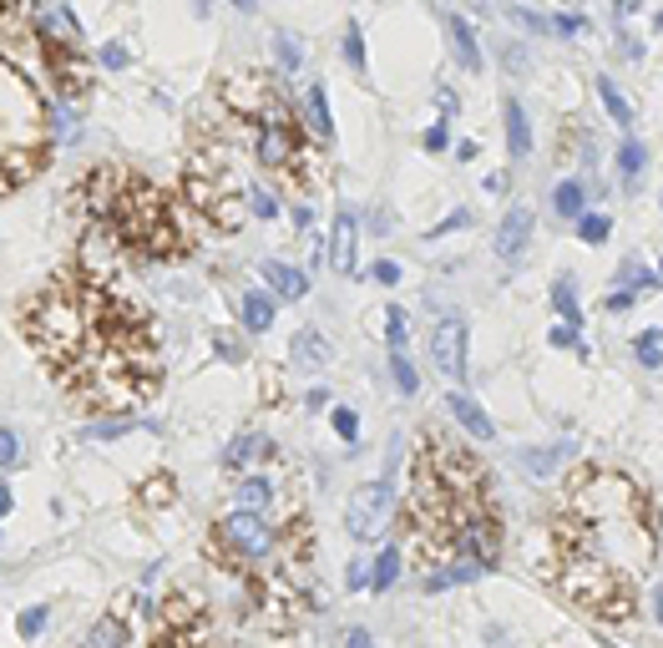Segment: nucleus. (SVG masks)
<instances>
[{"label":"nucleus","mask_w":663,"mask_h":648,"mask_svg":"<svg viewBox=\"0 0 663 648\" xmlns=\"http://www.w3.org/2000/svg\"><path fill=\"white\" fill-rule=\"evenodd\" d=\"M46 142V112L26 76L0 61V188H16L36 173V157Z\"/></svg>","instance_id":"1"},{"label":"nucleus","mask_w":663,"mask_h":648,"mask_svg":"<svg viewBox=\"0 0 663 648\" xmlns=\"http://www.w3.org/2000/svg\"><path fill=\"white\" fill-rule=\"evenodd\" d=\"M390 522H395V486H390L385 476L355 486V497H350V507H345L350 537H355V542H375V537L390 532Z\"/></svg>","instance_id":"2"},{"label":"nucleus","mask_w":663,"mask_h":648,"mask_svg":"<svg viewBox=\"0 0 663 648\" xmlns=\"http://www.w3.org/2000/svg\"><path fill=\"white\" fill-rule=\"evenodd\" d=\"M562 588H567L577 603L598 608V613H618V608H613V598H618V573H613L603 557H572Z\"/></svg>","instance_id":"3"},{"label":"nucleus","mask_w":663,"mask_h":648,"mask_svg":"<svg viewBox=\"0 0 663 648\" xmlns=\"http://www.w3.org/2000/svg\"><path fill=\"white\" fill-rule=\"evenodd\" d=\"M218 537H223V547H228L233 557H243V562H264V557L274 552V542H279L269 512H233V517L218 527Z\"/></svg>","instance_id":"4"},{"label":"nucleus","mask_w":663,"mask_h":648,"mask_svg":"<svg viewBox=\"0 0 663 648\" xmlns=\"http://www.w3.org/2000/svg\"><path fill=\"white\" fill-rule=\"evenodd\" d=\"M294 152H299V122L284 107H269L254 127V162H264V168H289Z\"/></svg>","instance_id":"5"},{"label":"nucleus","mask_w":663,"mask_h":648,"mask_svg":"<svg viewBox=\"0 0 663 648\" xmlns=\"http://www.w3.org/2000/svg\"><path fill=\"white\" fill-rule=\"evenodd\" d=\"M431 360L446 380L466 375V319L461 314H441L436 330H431Z\"/></svg>","instance_id":"6"},{"label":"nucleus","mask_w":663,"mask_h":648,"mask_svg":"<svg viewBox=\"0 0 663 648\" xmlns=\"http://www.w3.org/2000/svg\"><path fill=\"white\" fill-rule=\"evenodd\" d=\"M436 476H441V486H446V492H476V486H481V461L466 451V446H456V441H436Z\"/></svg>","instance_id":"7"},{"label":"nucleus","mask_w":663,"mask_h":648,"mask_svg":"<svg viewBox=\"0 0 663 648\" xmlns=\"http://www.w3.org/2000/svg\"><path fill=\"white\" fill-rule=\"evenodd\" d=\"M532 233H537V223H532V213L527 208H512L502 223H496V259H507V264H517L522 254H527V243H532Z\"/></svg>","instance_id":"8"},{"label":"nucleus","mask_w":663,"mask_h":648,"mask_svg":"<svg viewBox=\"0 0 663 648\" xmlns=\"http://www.w3.org/2000/svg\"><path fill=\"white\" fill-rule=\"evenodd\" d=\"M355 249H360V223H355L350 213H335V228H329V249H324L329 269H335V274H355Z\"/></svg>","instance_id":"9"},{"label":"nucleus","mask_w":663,"mask_h":648,"mask_svg":"<svg viewBox=\"0 0 663 648\" xmlns=\"http://www.w3.org/2000/svg\"><path fill=\"white\" fill-rule=\"evenodd\" d=\"M441 405H446V416H451V421H456V426H461V431H466L471 441H491V436H496L491 416L481 411V405H476V400H471L466 390H451V395H446Z\"/></svg>","instance_id":"10"},{"label":"nucleus","mask_w":663,"mask_h":648,"mask_svg":"<svg viewBox=\"0 0 663 648\" xmlns=\"http://www.w3.org/2000/svg\"><path fill=\"white\" fill-rule=\"evenodd\" d=\"M269 451H274V441H269L264 431H238V436L228 441V451H223V466H228V471H254Z\"/></svg>","instance_id":"11"},{"label":"nucleus","mask_w":663,"mask_h":648,"mask_svg":"<svg viewBox=\"0 0 663 648\" xmlns=\"http://www.w3.org/2000/svg\"><path fill=\"white\" fill-rule=\"evenodd\" d=\"M41 36L51 41V51H81V26L71 21L66 6H46L41 11Z\"/></svg>","instance_id":"12"},{"label":"nucleus","mask_w":663,"mask_h":648,"mask_svg":"<svg viewBox=\"0 0 663 648\" xmlns=\"http://www.w3.org/2000/svg\"><path fill=\"white\" fill-rule=\"evenodd\" d=\"M233 502H238V512H269V502H274V481L259 476V471H243L238 486H233Z\"/></svg>","instance_id":"13"},{"label":"nucleus","mask_w":663,"mask_h":648,"mask_svg":"<svg viewBox=\"0 0 663 648\" xmlns=\"http://www.w3.org/2000/svg\"><path fill=\"white\" fill-rule=\"evenodd\" d=\"M502 117H507V152H512V162H527V157H532V122H527L522 102L512 97V102L502 107Z\"/></svg>","instance_id":"14"},{"label":"nucleus","mask_w":663,"mask_h":648,"mask_svg":"<svg viewBox=\"0 0 663 648\" xmlns=\"http://www.w3.org/2000/svg\"><path fill=\"white\" fill-rule=\"evenodd\" d=\"M552 208H557V218H583L588 213V183L583 178H562L557 188H552Z\"/></svg>","instance_id":"15"},{"label":"nucleus","mask_w":663,"mask_h":648,"mask_svg":"<svg viewBox=\"0 0 663 648\" xmlns=\"http://www.w3.org/2000/svg\"><path fill=\"white\" fill-rule=\"evenodd\" d=\"M451 51H456L461 71H481V41H476L466 16H451Z\"/></svg>","instance_id":"16"},{"label":"nucleus","mask_w":663,"mask_h":648,"mask_svg":"<svg viewBox=\"0 0 663 648\" xmlns=\"http://www.w3.org/2000/svg\"><path fill=\"white\" fill-rule=\"evenodd\" d=\"M238 309H243V330L269 335V324H274V294H264V289H248Z\"/></svg>","instance_id":"17"},{"label":"nucleus","mask_w":663,"mask_h":648,"mask_svg":"<svg viewBox=\"0 0 663 648\" xmlns=\"http://www.w3.org/2000/svg\"><path fill=\"white\" fill-rule=\"evenodd\" d=\"M81 648H132V628L117 613H107V618L92 623V633H87V643H81Z\"/></svg>","instance_id":"18"},{"label":"nucleus","mask_w":663,"mask_h":648,"mask_svg":"<svg viewBox=\"0 0 663 648\" xmlns=\"http://www.w3.org/2000/svg\"><path fill=\"white\" fill-rule=\"evenodd\" d=\"M289 360H294V365H304V370L329 365V345H324V335H319V330H299V335H294V345H289Z\"/></svg>","instance_id":"19"},{"label":"nucleus","mask_w":663,"mask_h":648,"mask_svg":"<svg viewBox=\"0 0 663 648\" xmlns=\"http://www.w3.org/2000/svg\"><path fill=\"white\" fill-rule=\"evenodd\" d=\"M264 279L274 284V294H279V299H304V294H309V279H304L299 269L279 264V259H269V264H264Z\"/></svg>","instance_id":"20"},{"label":"nucleus","mask_w":663,"mask_h":648,"mask_svg":"<svg viewBox=\"0 0 663 648\" xmlns=\"http://www.w3.org/2000/svg\"><path fill=\"white\" fill-rule=\"evenodd\" d=\"M567 456H572V446L562 441V446H527L517 461H522V471H527V476H547V471H552L557 461H567Z\"/></svg>","instance_id":"21"},{"label":"nucleus","mask_w":663,"mask_h":648,"mask_svg":"<svg viewBox=\"0 0 663 648\" xmlns=\"http://www.w3.org/2000/svg\"><path fill=\"white\" fill-rule=\"evenodd\" d=\"M304 112H309V127H314L319 137H335V117H329V97H324L319 81H309V92H304Z\"/></svg>","instance_id":"22"},{"label":"nucleus","mask_w":663,"mask_h":648,"mask_svg":"<svg viewBox=\"0 0 663 648\" xmlns=\"http://www.w3.org/2000/svg\"><path fill=\"white\" fill-rule=\"evenodd\" d=\"M643 168H648V147L628 137V142L618 147V178H623V183H638V178H643Z\"/></svg>","instance_id":"23"},{"label":"nucleus","mask_w":663,"mask_h":648,"mask_svg":"<svg viewBox=\"0 0 663 648\" xmlns=\"http://www.w3.org/2000/svg\"><path fill=\"white\" fill-rule=\"evenodd\" d=\"M395 578H400V547H380V557H375V573H370V588L375 593H385V588H395Z\"/></svg>","instance_id":"24"},{"label":"nucleus","mask_w":663,"mask_h":648,"mask_svg":"<svg viewBox=\"0 0 663 648\" xmlns=\"http://www.w3.org/2000/svg\"><path fill=\"white\" fill-rule=\"evenodd\" d=\"M274 61H279V71H299L304 66V41L294 36V31H274Z\"/></svg>","instance_id":"25"},{"label":"nucleus","mask_w":663,"mask_h":648,"mask_svg":"<svg viewBox=\"0 0 663 648\" xmlns=\"http://www.w3.org/2000/svg\"><path fill=\"white\" fill-rule=\"evenodd\" d=\"M598 97H603V112L618 122V127H633V107H628V97L613 87V81L608 76H598Z\"/></svg>","instance_id":"26"},{"label":"nucleus","mask_w":663,"mask_h":648,"mask_svg":"<svg viewBox=\"0 0 663 648\" xmlns=\"http://www.w3.org/2000/svg\"><path fill=\"white\" fill-rule=\"evenodd\" d=\"M390 375H395V390L400 395H416L421 390V375H416V365H410L405 350H390Z\"/></svg>","instance_id":"27"},{"label":"nucleus","mask_w":663,"mask_h":648,"mask_svg":"<svg viewBox=\"0 0 663 648\" xmlns=\"http://www.w3.org/2000/svg\"><path fill=\"white\" fill-rule=\"evenodd\" d=\"M613 284H623L628 294H638V289H658V274H648V269H643L638 259H628V264H623V269L613 274Z\"/></svg>","instance_id":"28"},{"label":"nucleus","mask_w":663,"mask_h":648,"mask_svg":"<svg viewBox=\"0 0 663 648\" xmlns=\"http://www.w3.org/2000/svg\"><path fill=\"white\" fill-rule=\"evenodd\" d=\"M552 309L562 319H572V324H583V304H577V294H572V279H557L552 284Z\"/></svg>","instance_id":"29"},{"label":"nucleus","mask_w":663,"mask_h":648,"mask_svg":"<svg viewBox=\"0 0 663 648\" xmlns=\"http://www.w3.org/2000/svg\"><path fill=\"white\" fill-rule=\"evenodd\" d=\"M385 340H390V350H405V340H410V314L400 304L385 309Z\"/></svg>","instance_id":"30"},{"label":"nucleus","mask_w":663,"mask_h":648,"mask_svg":"<svg viewBox=\"0 0 663 648\" xmlns=\"http://www.w3.org/2000/svg\"><path fill=\"white\" fill-rule=\"evenodd\" d=\"M633 355H638V365L658 370V365H663V330H648V335H638V340H633Z\"/></svg>","instance_id":"31"},{"label":"nucleus","mask_w":663,"mask_h":648,"mask_svg":"<svg viewBox=\"0 0 663 648\" xmlns=\"http://www.w3.org/2000/svg\"><path fill=\"white\" fill-rule=\"evenodd\" d=\"M340 51H345L350 71H365V31H360V21H350V26H345V41H340Z\"/></svg>","instance_id":"32"},{"label":"nucleus","mask_w":663,"mask_h":648,"mask_svg":"<svg viewBox=\"0 0 663 648\" xmlns=\"http://www.w3.org/2000/svg\"><path fill=\"white\" fill-rule=\"evenodd\" d=\"M608 233H613L608 213H583V218H577V238H583V243H603Z\"/></svg>","instance_id":"33"},{"label":"nucleus","mask_w":663,"mask_h":648,"mask_svg":"<svg viewBox=\"0 0 663 648\" xmlns=\"http://www.w3.org/2000/svg\"><path fill=\"white\" fill-rule=\"evenodd\" d=\"M21 461H26L21 436H16L11 426H0V471H11V466H21Z\"/></svg>","instance_id":"34"},{"label":"nucleus","mask_w":663,"mask_h":648,"mask_svg":"<svg viewBox=\"0 0 663 648\" xmlns=\"http://www.w3.org/2000/svg\"><path fill=\"white\" fill-rule=\"evenodd\" d=\"M243 203H248V213H254V218H279V198L269 188H248Z\"/></svg>","instance_id":"35"},{"label":"nucleus","mask_w":663,"mask_h":648,"mask_svg":"<svg viewBox=\"0 0 663 648\" xmlns=\"http://www.w3.org/2000/svg\"><path fill=\"white\" fill-rule=\"evenodd\" d=\"M552 345H557V350H577V355H588V345H583V335H577V324H572V319H562L557 330H552Z\"/></svg>","instance_id":"36"},{"label":"nucleus","mask_w":663,"mask_h":648,"mask_svg":"<svg viewBox=\"0 0 663 648\" xmlns=\"http://www.w3.org/2000/svg\"><path fill=\"white\" fill-rule=\"evenodd\" d=\"M547 26H552V36H588V16H572V11L552 16Z\"/></svg>","instance_id":"37"},{"label":"nucleus","mask_w":663,"mask_h":648,"mask_svg":"<svg viewBox=\"0 0 663 648\" xmlns=\"http://www.w3.org/2000/svg\"><path fill=\"white\" fill-rule=\"evenodd\" d=\"M335 431H340V441H360V416L350 411V405H335Z\"/></svg>","instance_id":"38"},{"label":"nucleus","mask_w":663,"mask_h":648,"mask_svg":"<svg viewBox=\"0 0 663 648\" xmlns=\"http://www.w3.org/2000/svg\"><path fill=\"white\" fill-rule=\"evenodd\" d=\"M512 21L527 31V36H547L552 26H547V16H537V11H522V6H512Z\"/></svg>","instance_id":"39"},{"label":"nucleus","mask_w":663,"mask_h":648,"mask_svg":"<svg viewBox=\"0 0 663 648\" xmlns=\"http://www.w3.org/2000/svg\"><path fill=\"white\" fill-rule=\"evenodd\" d=\"M132 426H137L132 416H122V421H97V426H92L87 436H92V441H112V436H127Z\"/></svg>","instance_id":"40"},{"label":"nucleus","mask_w":663,"mask_h":648,"mask_svg":"<svg viewBox=\"0 0 663 648\" xmlns=\"http://www.w3.org/2000/svg\"><path fill=\"white\" fill-rule=\"evenodd\" d=\"M97 61H102L107 71H122V66H127V46H117V41H107V46L97 51Z\"/></svg>","instance_id":"41"},{"label":"nucleus","mask_w":663,"mask_h":648,"mask_svg":"<svg viewBox=\"0 0 663 648\" xmlns=\"http://www.w3.org/2000/svg\"><path fill=\"white\" fill-rule=\"evenodd\" d=\"M421 142H426V152H446V142H451V127H446V122H431Z\"/></svg>","instance_id":"42"},{"label":"nucleus","mask_w":663,"mask_h":648,"mask_svg":"<svg viewBox=\"0 0 663 648\" xmlns=\"http://www.w3.org/2000/svg\"><path fill=\"white\" fill-rule=\"evenodd\" d=\"M46 618H51L46 608H26V613H21V633H26V638H36V633L46 628Z\"/></svg>","instance_id":"43"},{"label":"nucleus","mask_w":663,"mask_h":648,"mask_svg":"<svg viewBox=\"0 0 663 648\" xmlns=\"http://www.w3.org/2000/svg\"><path fill=\"white\" fill-rule=\"evenodd\" d=\"M466 223H471V213H466V208H456L451 218H441V223L431 228V238H441V233H456V228H466Z\"/></svg>","instance_id":"44"},{"label":"nucleus","mask_w":663,"mask_h":648,"mask_svg":"<svg viewBox=\"0 0 663 648\" xmlns=\"http://www.w3.org/2000/svg\"><path fill=\"white\" fill-rule=\"evenodd\" d=\"M370 279H375V284H400V264H395V259H380V264L370 269Z\"/></svg>","instance_id":"45"},{"label":"nucleus","mask_w":663,"mask_h":648,"mask_svg":"<svg viewBox=\"0 0 663 648\" xmlns=\"http://www.w3.org/2000/svg\"><path fill=\"white\" fill-rule=\"evenodd\" d=\"M345 583H350V588H370V562H365V557H355V562H350Z\"/></svg>","instance_id":"46"},{"label":"nucleus","mask_w":663,"mask_h":648,"mask_svg":"<svg viewBox=\"0 0 663 648\" xmlns=\"http://www.w3.org/2000/svg\"><path fill=\"white\" fill-rule=\"evenodd\" d=\"M618 46H623V56H628V61H643V41H638L633 31H618Z\"/></svg>","instance_id":"47"},{"label":"nucleus","mask_w":663,"mask_h":648,"mask_svg":"<svg viewBox=\"0 0 663 648\" xmlns=\"http://www.w3.org/2000/svg\"><path fill=\"white\" fill-rule=\"evenodd\" d=\"M481 188H486L491 198H502V193L512 188V178H507V173H486V183H481Z\"/></svg>","instance_id":"48"},{"label":"nucleus","mask_w":663,"mask_h":648,"mask_svg":"<svg viewBox=\"0 0 663 648\" xmlns=\"http://www.w3.org/2000/svg\"><path fill=\"white\" fill-rule=\"evenodd\" d=\"M643 6H648V0H613V16H618V21H628V16H638Z\"/></svg>","instance_id":"49"},{"label":"nucleus","mask_w":663,"mask_h":648,"mask_svg":"<svg viewBox=\"0 0 663 648\" xmlns=\"http://www.w3.org/2000/svg\"><path fill=\"white\" fill-rule=\"evenodd\" d=\"M623 309H633V294L628 289H613L608 294V314H623Z\"/></svg>","instance_id":"50"},{"label":"nucleus","mask_w":663,"mask_h":648,"mask_svg":"<svg viewBox=\"0 0 663 648\" xmlns=\"http://www.w3.org/2000/svg\"><path fill=\"white\" fill-rule=\"evenodd\" d=\"M345 648H375V638H370V633H365V628H355V633H350V638H345Z\"/></svg>","instance_id":"51"},{"label":"nucleus","mask_w":663,"mask_h":648,"mask_svg":"<svg viewBox=\"0 0 663 648\" xmlns=\"http://www.w3.org/2000/svg\"><path fill=\"white\" fill-rule=\"evenodd\" d=\"M436 102H441V112H456V92H451V87H441Z\"/></svg>","instance_id":"52"},{"label":"nucleus","mask_w":663,"mask_h":648,"mask_svg":"<svg viewBox=\"0 0 663 648\" xmlns=\"http://www.w3.org/2000/svg\"><path fill=\"white\" fill-rule=\"evenodd\" d=\"M309 223H314V213H309V203H299L294 208V228H309Z\"/></svg>","instance_id":"53"},{"label":"nucleus","mask_w":663,"mask_h":648,"mask_svg":"<svg viewBox=\"0 0 663 648\" xmlns=\"http://www.w3.org/2000/svg\"><path fill=\"white\" fill-rule=\"evenodd\" d=\"M653 613H658V623H663V583L653 588Z\"/></svg>","instance_id":"54"},{"label":"nucleus","mask_w":663,"mask_h":648,"mask_svg":"<svg viewBox=\"0 0 663 648\" xmlns=\"http://www.w3.org/2000/svg\"><path fill=\"white\" fill-rule=\"evenodd\" d=\"M11 512V486H0V517Z\"/></svg>","instance_id":"55"},{"label":"nucleus","mask_w":663,"mask_h":648,"mask_svg":"<svg viewBox=\"0 0 663 648\" xmlns=\"http://www.w3.org/2000/svg\"><path fill=\"white\" fill-rule=\"evenodd\" d=\"M233 6H238V11H254V6H259V0H233Z\"/></svg>","instance_id":"56"},{"label":"nucleus","mask_w":663,"mask_h":648,"mask_svg":"<svg viewBox=\"0 0 663 648\" xmlns=\"http://www.w3.org/2000/svg\"><path fill=\"white\" fill-rule=\"evenodd\" d=\"M152 648H178V638H157Z\"/></svg>","instance_id":"57"},{"label":"nucleus","mask_w":663,"mask_h":648,"mask_svg":"<svg viewBox=\"0 0 663 648\" xmlns=\"http://www.w3.org/2000/svg\"><path fill=\"white\" fill-rule=\"evenodd\" d=\"M653 21H658V26H663V11H658V16H653Z\"/></svg>","instance_id":"58"},{"label":"nucleus","mask_w":663,"mask_h":648,"mask_svg":"<svg viewBox=\"0 0 663 648\" xmlns=\"http://www.w3.org/2000/svg\"><path fill=\"white\" fill-rule=\"evenodd\" d=\"M658 279H663V264H658Z\"/></svg>","instance_id":"59"},{"label":"nucleus","mask_w":663,"mask_h":648,"mask_svg":"<svg viewBox=\"0 0 663 648\" xmlns=\"http://www.w3.org/2000/svg\"><path fill=\"white\" fill-rule=\"evenodd\" d=\"M198 11H203V0H198Z\"/></svg>","instance_id":"60"},{"label":"nucleus","mask_w":663,"mask_h":648,"mask_svg":"<svg viewBox=\"0 0 663 648\" xmlns=\"http://www.w3.org/2000/svg\"><path fill=\"white\" fill-rule=\"evenodd\" d=\"M608 648H618V643H608Z\"/></svg>","instance_id":"61"}]
</instances>
